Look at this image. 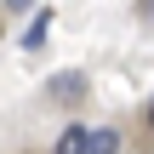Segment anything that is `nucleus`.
I'll return each instance as SVG.
<instances>
[{"mask_svg": "<svg viewBox=\"0 0 154 154\" xmlns=\"http://www.w3.org/2000/svg\"><path fill=\"white\" fill-rule=\"evenodd\" d=\"M51 154H91V131L80 126V120H69L63 126V137H57V149Z\"/></svg>", "mask_w": 154, "mask_h": 154, "instance_id": "1", "label": "nucleus"}, {"mask_svg": "<svg viewBox=\"0 0 154 154\" xmlns=\"http://www.w3.org/2000/svg\"><path fill=\"white\" fill-rule=\"evenodd\" d=\"M80 91H86V80H80V74H63V80H51V97H63V103H69V97H80Z\"/></svg>", "mask_w": 154, "mask_h": 154, "instance_id": "3", "label": "nucleus"}, {"mask_svg": "<svg viewBox=\"0 0 154 154\" xmlns=\"http://www.w3.org/2000/svg\"><path fill=\"white\" fill-rule=\"evenodd\" d=\"M29 6H34V0H6V11H11V17H23Z\"/></svg>", "mask_w": 154, "mask_h": 154, "instance_id": "5", "label": "nucleus"}, {"mask_svg": "<svg viewBox=\"0 0 154 154\" xmlns=\"http://www.w3.org/2000/svg\"><path fill=\"white\" fill-rule=\"evenodd\" d=\"M91 154H120V131H91Z\"/></svg>", "mask_w": 154, "mask_h": 154, "instance_id": "4", "label": "nucleus"}, {"mask_svg": "<svg viewBox=\"0 0 154 154\" xmlns=\"http://www.w3.org/2000/svg\"><path fill=\"white\" fill-rule=\"evenodd\" d=\"M46 34H51V11H40L29 29H23V51H34V46H46Z\"/></svg>", "mask_w": 154, "mask_h": 154, "instance_id": "2", "label": "nucleus"}, {"mask_svg": "<svg viewBox=\"0 0 154 154\" xmlns=\"http://www.w3.org/2000/svg\"><path fill=\"white\" fill-rule=\"evenodd\" d=\"M149 120H154V103H149Z\"/></svg>", "mask_w": 154, "mask_h": 154, "instance_id": "6", "label": "nucleus"}]
</instances>
